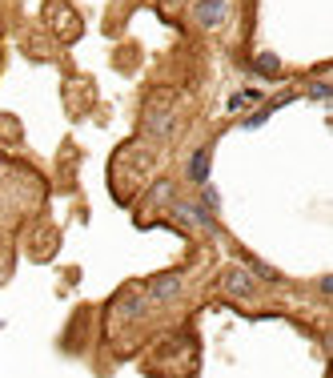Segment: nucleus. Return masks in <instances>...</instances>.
I'll list each match as a JSON object with an SVG mask.
<instances>
[{
    "instance_id": "9b49d317",
    "label": "nucleus",
    "mask_w": 333,
    "mask_h": 378,
    "mask_svg": "<svg viewBox=\"0 0 333 378\" xmlns=\"http://www.w3.org/2000/svg\"><path fill=\"white\" fill-rule=\"evenodd\" d=\"M201 205H205L209 214H217V205H221V201H217V194H213V189H205V194H201Z\"/></svg>"
},
{
    "instance_id": "39448f33",
    "label": "nucleus",
    "mask_w": 333,
    "mask_h": 378,
    "mask_svg": "<svg viewBox=\"0 0 333 378\" xmlns=\"http://www.w3.org/2000/svg\"><path fill=\"white\" fill-rule=\"evenodd\" d=\"M225 17H229V0H193V20H197V29L213 33Z\"/></svg>"
},
{
    "instance_id": "0eeeda50",
    "label": "nucleus",
    "mask_w": 333,
    "mask_h": 378,
    "mask_svg": "<svg viewBox=\"0 0 333 378\" xmlns=\"http://www.w3.org/2000/svg\"><path fill=\"white\" fill-rule=\"evenodd\" d=\"M209 157H213V145H205L201 153L189 157V181H205L209 177Z\"/></svg>"
},
{
    "instance_id": "f8f14e48",
    "label": "nucleus",
    "mask_w": 333,
    "mask_h": 378,
    "mask_svg": "<svg viewBox=\"0 0 333 378\" xmlns=\"http://www.w3.org/2000/svg\"><path fill=\"white\" fill-rule=\"evenodd\" d=\"M309 93H313L318 101H330V81H318L313 89H309Z\"/></svg>"
},
{
    "instance_id": "20e7f679",
    "label": "nucleus",
    "mask_w": 333,
    "mask_h": 378,
    "mask_svg": "<svg viewBox=\"0 0 333 378\" xmlns=\"http://www.w3.org/2000/svg\"><path fill=\"white\" fill-rule=\"evenodd\" d=\"M149 302H177V298L185 294V274L181 270H169V274H157V278H149Z\"/></svg>"
},
{
    "instance_id": "f03ea898",
    "label": "nucleus",
    "mask_w": 333,
    "mask_h": 378,
    "mask_svg": "<svg viewBox=\"0 0 333 378\" xmlns=\"http://www.w3.org/2000/svg\"><path fill=\"white\" fill-rule=\"evenodd\" d=\"M169 217H173L181 230H201V233H217V221L201 201H169Z\"/></svg>"
},
{
    "instance_id": "f257e3e1",
    "label": "nucleus",
    "mask_w": 333,
    "mask_h": 378,
    "mask_svg": "<svg viewBox=\"0 0 333 378\" xmlns=\"http://www.w3.org/2000/svg\"><path fill=\"white\" fill-rule=\"evenodd\" d=\"M141 133L149 141H165L173 137V93H153L141 113Z\"/></svg>"
},
{
    "instance_id": "1a4fd4ad",
    "label": "nucleus",
    "mask_w": 333,
    "mask_h": 378,
    "mask_svg": "<svg viewBox=\"0 0 333 378\" xmlns=\"http://www.w3.org/2000/svg\"><path fill=\"white\" fill-rule=\"evenodd\" d=\"M249 274H253V278H265V282H286V274H281V270L265 266L261 258H249Z\"/></svg>"
},
{
    "instance_id": "423d86ee",
    "label": "nucleus",
    "mask_w": 333,
    "mask_h": 378,
    "mask_svg": "<svg viewBox=\"0 0 333 378\" xmlns=\"http://www.w3.org/2000/svg\"><path fill=\"white\" fill-rule=\"evenodd\" d=\"M173 198H177V185L169 177H161V181H153V189L145 194V205H149V210H169Z\"/></svg>"
},
{
    "instance_id": "ddd939ff",
    "label": "nucleus",
    "mask_w": 333,
    "mask_h": 378,
    "mask_svg": "<svg viewBox=\"0 0 333 378\" xmlns=\"http://www.w3.org/2000/svg\"><path fill=\"white\" fill-rule=\"evenodd\" d=\"M318 290H321V294H325V298H330V294H333V278H330V274H325V278H321V282H318Z\"/></svg>"
},
{
    "instance_id": "6e6552de",
    "label": "nucleus",
    "mask_w": 333,
    "mask_h": 378,
    "mask_svg": "<svg viewBox=\"0 0 333 378\" xmlns=\"http://www.w3.org/2000/svg\"><path fill=\"white\" fill-rule=\"evenodd\" d=\"M145 310H149V298H145V294H137V290L121 298V314H125V318H141Z\"/></svg>"
},
{
    "instance_id": "7ed1b4c3",
    "label": "nucleus",
    "mask_w": 333,
    "mask_h": 378,
    "mask_svg": "<svg viewBox=\"0 0 333 378\" xmlns=\"http://www.w3.org/2000/svg\"><path fill=\"white\" fill-rule=\"evenodd\" d=\"M221 290L229 298H241V302H253L261 290H257V278L245 270V266H225L221 270Z\"/></svg>"
},
{
    "instance_id": "9d476101",
    "label": "nucleus",
    "mask_w": 333,
    "mask_h": 378,
    "mask_svg": "<svg viewBox=\"0 0 333 378\" xmlns=\"http://www.w3.org/2000/svg\"><path fill=\"white\" fill-rule=\"evenodd\" d=\"M257 68H269L265 77H281V61H277V57H269V52H265V57H257Z\"/></svg>"
}]
</instances>
